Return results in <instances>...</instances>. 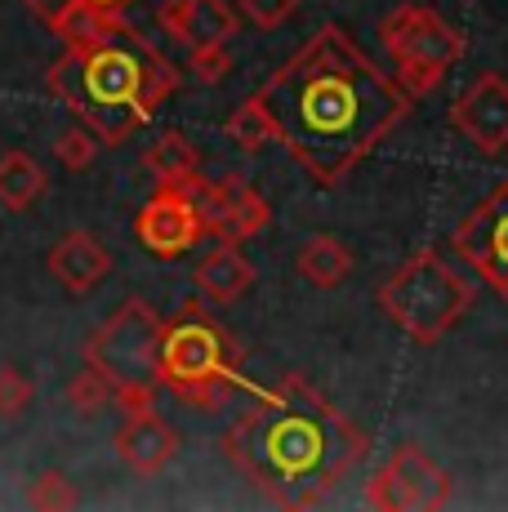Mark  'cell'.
<instances>
[{"label": "cell", "instance_id": "obj_5", "mask_svg": "<svg viewBox=\"0 0 508 512\" xmlns=\"http://www.w3.org/2000/svg\"><path fill=\"white\" fill-rule=\"evenodd\" d=\"M161 312L148 299H125L99 330L85 339V366L112 383V401L121 410L156 406V357H161Z\"/></svg>", "mask_w": 508, "mask_h": 512}, {"label": "cell", "instance_id": "obj_14", "mask_svg": "<svg viewBox=\"0 0 508 512\" xmlns=\"http://www.w3.org/2000/svg\"><path fill=\"white\" fill-rule=\"evenodd\" d=\"M161 27L179 45H219L232 41L241 27V18L232 14L228 0H165L161 5Z\"/></svg>", "mask_w": 508, "mask_h": 512}, {"label": "cell", "instance_id": "obj_15", "mask_svg": "<svg viewBox=\"0 0 508 512\" xmlns=\"http://www.w3.org/2000/svg\"><path fill=\"white\" fill-rule=\"evenodd\" d=\"M50 272H54V281L63 285V290H72V294H90L94 285H99L107 272H112V254L103 250V241L99 236H90V232H67L63 241L50 250Z\"/></svg>", "mask_w": 508, "mask_h": 512}, {"label": "cell", "instance_id": "obj_23", "mask_svg": "<svg viewBox=\"0 0 508 512\" xmlns=\"http://www.w3.org/2000/svg\"><path fill=\"white\" fill-rule=\"evenodd\" d=\"M54 156L67 165V170L81 174V170H90L94 156H99V139H94L85 125H72V130H63L54 139Z\"/></svg>", "mask_w": 508, "mask_h": 512}, {"label": "cell", "instance_id": "obj_4", "mask_svg": "<svg viewBox=\"0 0 508 512\" xmlns=\"http://www.w3.org/2000/svg\"><path fill=\"white\" fill-rule=\"evenodd\" d=\"M156 379H161V388H170L174 397L197 410H219L232 397V388H241L237 343L197 299L183 303L179 317L165 321Z\"/></svg>", "mask_w": 508, "mask_h": 512}, {"label": "cell", "instance_id": "obj_21", "mask_svg": "<svg viewBox=\"0 0 508 512\" xmlns=\"http://www.w3.org/2000/svg\"><path fill=\"white\" fill-rule=\"evenodd\" d=\"M67 406L76 410V415H103L107 406H112V383L103 379L99 370L85 366L81 374H72V383H67Z\"/></svg>", "mask_w": 508, "mask_h": 512}, {"label": "cell", "instance_id": "obj_16", "mask_svg": "<svg viewBox=\"0 0 508 512\" xmlns=\"http://www.w3.org/2000/svg\"><path fill=\"white\" fill-rule=\"evenodd\" d=\"M192 285H197L210 303H237L254 285V268L246 254H241V245L219 241L197 268H192Z\"/></svg>", "mask_w": 508, "mask_h": 512}, {"label": "cell", "instance_id": "obj_19", "mask_svg": "<svg viewBox=\"0 0 508 512\" xmlns=\"http://www.w3.org/2000/svg\"><path fill=\"white\" fill-rule=\"evenodd\" d=\"M295 268L304 272V277L317 285V290H335V285L348 281V272H353V254H348V245H339L335 236H312V241L299 250Z\"/></svg>", "mask_w": 508, "mask_h": 512}, {"label": "cell", "instance_id": "obj_3", "mask_svg": "<svg viewBox=\"0 0 508 512\" xmlns=\"http://www.w3.org/2000/svg\"><path fill=\"white\" fill-rule=\"evenodd\" d=\"M45 85L94 139L116 147L179 90V72L139 27L125 23L99 45H67L45 72Z\"/></svg>", "mask_w": 508, "mask_h": 512}, {"label": "cell", "instance_id": "obj_24", "mask_svg": "<svg viewBox=\"0 0 508 512\" xmlns=\"http://www.w3.org/2000/svg\"><path fill=\"white\" fill-rule=\"evenodd\" d=\"M32 397H36V388L23 370H14V366L0 370V419H23Z\"/></svg>", "mask_w": 508, "mask_h": 512}, {"label": "cell", "instance_id": "obj_6", "mask_svg": "<svg viewBox=\"0 0 508 512\" xmlns=\"http://www.w3.org/2000/svg\"><path fill=\"white\" fill-rule=\"evenodd\" d=\"M379 303H384L397 330L424 343V348H433L473 308V290L437 250H415L393 277L379 285Z\"/></svg>", "mask_w": 508, "mask_h": 512}, {"label": "cell", "instance_id": "obj_1", "mask_svg": "<svg viewBox=\"0 0 508 512\" xmlns=\"http://www.w3.org/2000/svg\"><path fill=\"white\" fill-rule=\"evenodd\" d=\"M286 147L321 187H339L410 116V98L344 27H321L254 90Z\"/></svg>", "mask_w": 508, "mask_h": 512}, {"label": "cell", "instance_id": "obj_18", "mask_svg": "<svg viewBox=\"0 0 508 512\" xmlns=\"http://www.w3.org/2000/svg\"><path fill=\"white\" fill-rule=\"evenodd\" d=\"M143 170H148L156 183H188L192 174H201V152L183 139L179 130H165L161 139H152L148 152H143Z\"/></svg>", "mask_w": 508, "mask_h": 512}, {"label": "cell", "instance_id": "obj_20", "mask_svg": "<svg viewBox=\"0 0 508 512\" xmlns=\"http://www.w3.org/2000/svg\"><path fill=\"white\" fill-rule=\"evenodd\" d=\"M223 134H228L241 152H259V147H268L272 143V121H268V112H263L259 98L250 94L246 103H241L237 112L223 121Z\"/></svg>", "mask_w": 508, "mask_h": 512}, {"label": "cell", "instance_id": "obj_26", "mask_svg": "<svg viewBox=\"0 0 508 512\" xmlns=\"http://www.w3.org/2000/svg\"><path fill=\"white\" fill-rule=\"evenodd\" d=\"M232 41H219V45H197L192 49V72H197V81L214 85L223 81V76L232 72Z\"/></svg>", "mask_w": 508, "mask_h": 512}, {"label": "cell", "instance_id": "obj_13", "mask_svg": "<svg viewBox=\"0 0 508 512\" xmlns=\"http://www.w3.org/2000/svg\"><path fill=\"white\" fill-rule=\"evenodd\" d=\"M179 446V432L170 428V419L156 415V406L125 410V423L116 428V459L139 477H156L161 468H170Z\"/></svg>", "mask_w": 508, "mask_h": 512}, {"label": "cell", "instance_id": "obj_22", "mask_svg": "<svg viewBox=\"0 0 508 512\" xmlns=\"http://www.w3.org/2000/svg\"><path fill=\"white\" fill-rule=\"evenodd\" d=\"M27 504L41 508V512H67L81 504V495H76V486L63 477V472H41V477L27 486Z\"/></svg>", "mask_w": 508, "mask_h": 512}, {"label": "cell", "instance_id": "obj_10", "mask_svg": "<svg viewBox=\"0 0 508 512\" xmlns=\"http://www.w3.org/2000/svg\"><path fill=\"white\" fill-rule=\"evenodd\" d=\"M455 250L508 303V179H500L455 228Z\"/></svg>", "mask_w": 508, "mask_h": 512}, {"label": "cell", "instance_id": "obj_25", "mask_svg": "<svg viewBox=\"0 0 508 512\" xmlns=\"http://www.w3.org/2000/svg\"><path fill=\"white\" fill-rule=\"evenodd\" d=\"M295 9H299V0H237V18H246L259 32H277L281 23H290Z\"/></svg>", "mask_w": 508, "mask_h": 512}, {"label": "cell", "instance_id": "obj_9", "mask_svg": "<svg viewBox=\"0 0 508 512\" xmlns=\"http://www.w3.org/2000/svg\"><path fill=\"white\" fill-rule=\"evenodd\" d=\"M188 201L201 223V236H219V241H232V245L250 241V236H259L272 223L263 192L241 179V174H228V179H214V183H205L197 174L188 183Z\"/></svg>", "mask_w": 508, "mask_h": 512}, {"label": "cell", "instance_id": "obj_7", "mask_svg": "<svg viewBox=\"0 0 508 512\" xmlns=\"http://www.w3.org/2000/svg\"><path fill=\"white\" fill-rule=\"evenodd\" d=\"M379 41L393 58V81L410 98H428L464 58V32L433 5H402L379 23Z\"/></svg>", "mask_w": 508, "mask_h": 512}, {"label": "cell", "instance_id": "obj_8", "mask_svg": "<svg viewBox=\"0 0 508 512\" xmlns=\"http://www.w3.org/2000/svg\"><path fill=\"white\" fill-rule=\"evenodd\" d=\"M455 495V481L446 468H437L415 441H402V446L388 455L384 468H375L366 486V504L379 512H437L446 508Z\"/></svg>", "mask_w": 508, "mask_h": 512}, {"label": "cell", "instance_id": "obj_2", "mask_svg": "<svg viewBox=\"0 0 508 512\" xmlns=\"http://www.w3.org/2000/svg\"><path fill=\"white\" fill-rule=\"evenodd\" d=\"M228 464L277 508H317L366 455V437L304 379L286 374L223 432Z\"/></svg>", "mask_w": 508, "mask_h": 512}, {"label": "cell", "instance_id": "obj_28", "mask_svg": "<svg viewBox=\"0 0 508 512\" xmlns=\"http://www.w3.org/2000/svg\"><path fill=\"white\" fill-rule=\"evenodd\" d=\"M90 5H107V9H130L134 0H90Z\"/></svg>", "mask_w": 508, "mask_h": 512}, {"label": "cell", "instance_id": "obj_11", "mask_svg": "<svg viewBox=\"0 0 508 512\" xmlns=\"http://www.w3.org/2000/svg\"><path fill=\"white\" fill-rule=\"evenodd\" d=\"M197 179V174H192ZM188 179V183H192ZM188 183H156V196L139 210L134 219V236L143 241V250H152L156 259H179L201 241V223L192 214Z\"/></svg>", "mask_w": 508, "mask_h": 512}, {"label": "cell", "instance_id": "obj_27", "mask_svg": "<svg viewBox=\"0 0 508 512\" xmlns=\"http://www.w3.org/2000/svg\"><path fill=\"white\" fill-rule=\"evenodd\" d=\"M23 5H27V9H32V14H36V18H41V23H45V27H50V23H54V18H58V14H63V9H67V5H72V0H23Z\"/></svg>", "mask_w": 508, "mask_h": 512}, {"label": "cell", "instance_id": "obj_17", "mask_svg": "<svg viewBox=\"0 0 508 512\" xmlns=\"http://www.w3.org/2000/svg\"><path fill=\"white\" fill-rule=\"evenodd\" d=\"M45 187H50V179H45L41 161H36L32 152L0 156V205H5L9 214L32 210V205L45 196Z\"/></svg>", "mask_w": 508, "mask_h": 512}, {"label": "cell", "instance_id": "obj_12", "mask_svg": "<svg viewBox=\"0 0 508 512\" xmlns=\"http://www.w3.org/2000/svg\"><path fill=\"white\" fill-rule=\"evenodd\" d=\"M451 125L477 152L495 156L508 147V76L482 72L451 103Z\"/></svg>", "mask_w": 508, "mask_h": 512}]
</instances>
